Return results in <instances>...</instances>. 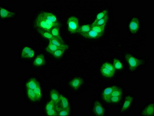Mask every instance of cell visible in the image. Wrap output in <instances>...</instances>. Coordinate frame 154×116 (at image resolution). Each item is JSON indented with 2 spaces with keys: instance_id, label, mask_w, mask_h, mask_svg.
<instances>
[{
  "instance_id": "obj_1",
  "label": "cell",
  "mask_w": 154,
  "mask_h": 116,
  "mask_svg": "<svg viewBox=\"0 0 154 116\" xmlns=\"http://www.w3.org/2000/svg\"><path fill=\"white\" fill-rule=\"evenodd\" d=\"M128 64V67L131 71H134L142 63L143 60L137 59L130 54H127L125 56Z\"/></svg>"
},
{
  "instance_id": "obj_2",
  "label": "cell",
  "mask_w": 154,
  "mask_h": 116,
  "mask_svg": "<svg viewBox=\"0 0 154 116\" xmlns=\"http://www.w3.org/2000/svg\"><path fill=\"white\" fill-rule=\"evenodd\" d=\"M100 71L104 77L111 78L114 75L116 69L113 65L109 63L105 62L102 66Z\"/></svg>"
},
{
  "instance_id": "obj_3",
  "label": "cell",
  "mask_w": 154,
  "mask_h": 116,
  "mask_svg": "<svg viewBox=\"0 0 154 116\" xmlns=\"http://www.w3.org/2000/svg\"><path fill=\"white\" fill-rule=\"evenodd\" d=\"M67 27L69 31L72 34L77 33L79 28V23L78 18L75 16H71L67 21Z\"/></svg>"
},
{
  "instance_id": "obj_4",
  "label": "cell",
  "mask_w": 154,
  "mask_h": 116,
  "mask_svg": "<svg viewBox=\"0 0 154 116\" xmlns=\"http://www.w3.org/2000/svg\"><path fill=\"white\" fill-rule=\"evenodd\" d=\"M35 25L38 29L47 31L50 32L52 29L54 28L52 26L48 25L44 19L39 15L37 16L35 21Z\"/></svg>"
},
{
  "instance_id": "obj_5",
  "label": "cell",
  "mask_w": 154,
  "mask_h": 116,
  "mask_svg": "<svg viewBox=\"0 0 154 116\" xmlns=\"http://www.w3.org/2000/svg\"><path fill=\"white\" fill-rule=\"evenodd\" d=\"M140 27V23L138 18L134 17L132 19L128 25V28L130 33L135 34L138 32Z\"/></svg>"
},
{
  "instance_id": "obj_6",
  "label": "cell",
  "mask_w": 154,
  "mask_h": 116,
  "mask_svg": "<svg viewBox=\"0 0 154 116\" xmlns=\"http://www.w3.org/2000/svg\"><path fill=\"white\" fill-rule=\"evenodd\" d=\"M93 111L95 114L97 116H103L105 113L104 108L98 101H96L94 103Z\"/></svg>"
},
{
  "instance_id": "obj_7",
  "label": "cell",
  "mask_w": 154,
  "mask_h": 116,
  "mask_svg": "<svg viewBox=\"0 0 154 116\" xmlns=\"http://www.w3.org/2000/svg\"><path fill=\"white\" fill-rule=\"evenodd\" d=\"M83 82V80L81 77H76L72 79L69 82V85L72 88L75 90H77L81 87Z\"/></svg>"
},
{
  "instance_id": "obj_8",
  "label": "cell",
  "mask_w": 154,
  "mask_h": 116,
  "mask_svg": "<svg viewBox=\"0 0 154 116\" xmlns=\"http://www.w3.org/2000/svg\"><path fill=\"white\" fill-rule=\"evenodd\" d=\"M116 87H117L113 86L106 88L104 89L103 92L102 96L103 99L107 103L109 102V99L111 97L112 93Z\"/></svg>"
},
{
  "instance_id": "obj_9",
  "label": "cell",
  "mask_w": 154,
  "mask_h": 116,
  "mask_svg": "<svg viewBox=\"0 0 154 116\" xmlns=\"http://www.w3.org/2000/svg\"><path fill=\"white\" fill-rule=\"evenodd\" d=\"M39 14L42 17H44L46 19L49 20L54 23L60 24L56 16L52 13H48V12H42Z\"/></svg>"
},
{
  "instance_id": "obj_10",
  "label": "cell",
  "mask_w": 154,
  "mask_h": 116,
  "mask_svg": "<svg viewBox=\"0 0 154 116\" xmlns=\"http://www.w3.org/2000/svg\"><path fill=\"white\" fill-rule=\"evenodd\" d=\"M15 15V13L14 12L10 11L4 8L1 7L0 16L1 18L9 19L14 17Z\"/></svg>"
},
{
  "instance_id": "obj_11",
  "label": "cell",
  "mask_w": 154,
  "mask_h": 116,
  "mask_svg": "<svg viewBox=\"0 0 154 116\" xmlns=\"http://www.w3.org/2000/svg\"><path fill=\"white\" fill-rule=\"evenodd\" d=\"M45 64V57L44 55L42 54H40L38 55L37 57L35 58L34 60L33 64L35 67H40L44 66Z\"/></svg>"
},
{
  "instance_id": "obj_12",
  "label": "cell",
  "mask_w": 154,
  "mask_h": 116,
  "mask_svg": "<svg viewBox=\"0 0 154 116\" xmlns=\"http://www.w3.org/2000/svg\"><path fill=\"white\" fill-rule=\"evenodd\" d=\"M133 98L131 96H128L126 97L123 104L121 108L122 112H124L128 110L130 107L133 101Z\"/></svg>"
},
{
  "instance_id": "obj_13",
  "label": "cell",
  "mask_w": 154,
  "mask_h": 116,
  "mask_svg": "<svg viewBox=\"0 0 154 116\" xmlns=\"http://www.w3.org/2000/svg\"><path fill=\"white\" fill-rule=\"evenodd\" d=\"M142 115L144 116L154 115V105L150 104L143 110Z\"/></svg>"
},
{
  "instance_id": "obj_14",
  "label": "cell",
  "mask_w": 154,
  "mask_h": 116,
  "mask_svg": "<svg viewBox=\"0 0 154 116\" xmlns=\"http://www.w3.org/2000/svg\"><path fill=\"white\" fill-rule=\"evenodd\" d=\"M60 103L61 107L66 110H70V105L67 98L62 95H60Z\"/></svg>"
},
{
  "instance_id": "obj_15",
  "label": "cell",
  "mask_w": 154,
  "mask_h": 116,
  "mask_svg": "<svg viewBox=\"0 0 154 116\" xmlns=\"http://www.w3.org/2000/svg\"><path fill=\"white\" fill-rule=\"evenodd\" d=\"M51 99L54 101L56 105H58L60 101V95L58 92L55 89H52L50 91Z\"/></svg>"
},
{
  "instance_id": "obj_16",
  "label": "cell",
  "mask_w": 154,
  "mask_h": 116,
  "mask_svg": "<svg viewBox=\"0 0 154 116\" xmlns=\"http://www.w3.org/2000/svg\"><path fill=\"white\" fill-rule=\"evenodd\" d=\"M39 85H40L39 83L37 81L36 79L32 78L26 84V87L27 88L34 90Z\"/></svg>"
},
{
  "instance_id": "obj_17",
  "label": "cell",
  "mask_w": 154,
  "mask_h": 116,
  "mask_svg": "<svg viewBox=\"0 0 154 116\" xmlns=\"http://www.w3.org/2000/svg\"><path fill=\"white\" fill-rule=\"evenodd\" d=\"M38 31L43 37L46 39L48 40L49 41L52 40L54 39H56L52 35V34L50 32L40 29H38Z\"/></svg>"
},
{
  "instance_id": "obj_18",
  "label": "cell",
  "mask_w": 154,
  "mask_h": 116,
  "mask_svg": "<svg viewBox=\"0 0 154 116\" xmlns=\"http://www.w3.org/2000/svg\"><path fill=\"white\" fill-rule=\"evenodd\" d=\"M102 35L96 32L95 31L91 30L87 34L83 35V37L87 38L96 39L101 37Z\"/></svg>"
},
{
  "instance_id": "obj_19",
  "label": "cell",
  "mask_w": 154,
  "mask_h": 116,
  "mask_svg": "<svg viewBox=\"0 0 154 116\" xmlns=\"http://www.w3.org/2000/svg\"><path fill=\"white\" fill-rule=\"evenodd\" d=\"M91 30V25H85L79 27L77 33H79L82 35L87 34L89 31Z\"/></svg>"
},
{
  "instance_id": "obj_20",
  "label": "cell",
  "mask_w": 154,
  "mask_h": 116,
  "mask_svg": "<svg viewBox=\"0 0 154 116\" xmlns=\"http://www.w3.org/2000/svg\"><path fill=\"white\" fill-rule=\"evenodd\" d=\"M49 43L61 48H66L67 49L68 48V45L64 44V42L61 41L57 39H54L50 40Z\"/></svg>"
},
{
  "instance_id": "obj_21",
  "label": "cell",
  "mask_w": 154,
  "mask_h": 116,
  "mask_svg": "<svg viewBox=\"0 0 154 116\" xmlns=\"http://www.w3.org/2000/svg\"><path fill=\"white\" fill-rule=\"evenodd\" d=\"M55 108L58 113V116H69L70 113V110L63 109L61 107L59 108L57 105H56Z\"/></svg>"
},
{
  "instance_id": "obj_22",
  "label": "cell",
  "mask_w": 154,
  "mask_h": 116,
  "mask_svg": "<svg viewBox=\"0 0 154 116\" xmlns=\"http://www.w3.org/2000/svg\"><path fill=\"white\" fill-rule=\"evenodd\" d=\"M60 49H67L66 48H61V47H58V46H56V45H54V44H50V43L46 48V51L51 54H52L53 53H54L56 51Z\"/></svg>"
},
{
  "instance_id": "obj_23",
  "label": "cell",
  "mask_w": 154,
  "mask_h": 116,
  "mask_svg": "<svg viewBox=\"0 0 154 116\" xmlns=\"http://www.w3.org/2000/svg\"><path fill=\"white\" fill-rule=\"evenodd\" d=\"M51 34L52 35L58 40L63 42V41L59 33V27H55L52 29L50 32Z\"/></svg>"
},
{
  "instance_id": "obj_24",
  "label": "cell",
  "mask_w": 154,
  "mask_h": 116,
  "mask_svg": "<svg viewBox=\"0 0 154 116\" xmlns=\"http://www.w3.org/2000/svg\"><path fill=\"white\" fill-rule=\"evenodd\" d=\"M26 93H27V95L28 99L32 102H35L36 100H37L36 96L34 90L27 88Z\"/></svg>"
},
{
  "instance_id": "obj_25",
  "label": "cell",
  "mask_w": 154,
  "mask_h": 116,
  "mask_svg": "<svg viewBox=\"0 0 154 116\" xmlns=\"http://www.w3.org/2000/svg\"><path fill=\"white\" fill-rule=\"evenodd\" d=\"M107 14H108V12L106 10H104L100 12V13H98L96 15V18L95 19V21L93 22L92 24L91 25V26H94L98 21L104 18Z\"/></svg>"
},
{
  "instance_id": "obj_26",
  "label": "cell",
  "mask_w": 154,
  "mask_h": 116,
  "mask_svg": "<svg viewBox=\"0 0 154 116\" xmlns=\"http://www.w3.org/2000/svg\"><path fill=\"white\" fill-rule=\"evenodd\" d=\"M105 26H91V30L95 31L96 32L102 35L105 31Z\"/></svg>"
},
{
  "instance_id": "obj_27",
  "label": "cell",
  "mask_w": 154,
  "mask_h": 116,
  "mask_svg": "<svg viewBox=\"0 0 154 116\" xmlns=\"http://www.w3.org/2000/svg\"><path fill=\"white\" fill-rule=\"evenodd\" d=\"M66 50V49H59L58 50L54 52V53H53L52 55L55 58H57V59H59V58H60L63 57V55H64V52H65Z\"/></svg>"
},
{
  "instance_id": "obj_28",
  "label": "cell",
  "mask_w": 154,
  "mask_h": 116,
  "mask_svg": "<svg viewBox=\"0 0 154 116\" xmlns=\"http://www.w3.org/2000/svg\"><path fill=\"white\" fill-rule=\"evenodd\" d=\"M108 19V14H107L104 18L98 21L94 26H106V24H107Z\"/></svg>"
},
{
  "instance_id": "obj_29",
  "label": "cell",
  "mask_w": 154,
  "mask_h": 116,
  "mask_svg": "<svg viewBox=\"0 0 154 116\" xmlns=\"http://www.w3.org/2000/svg\"><path fill=\"white\" fill-rule=\"evenodd\" d=\"M113 66L115 69L121 70L122 69L123 66L122 63L119 60L117 59H114L113 62Z\"/></svg>"
},
{
  "instance_id": "obj_30",
  "label": "cell",
  "mask_w": 154,
  "mask_h": 116,
  "mask_svg": "<svg viewBox=\"0 0 154 116\" xmlns=\"http://www.w3.org/2000/svg\"><path fill=\"white\" fill-rule=\"evenodd\" d=\"M34 91L36 96L37 100H40L42 98V93L40 85L34 89Z\"/></svg>"
},
{
  "instance_id": "obj_31",
  "label": "cell",
  "mask_w": 154,
  "mask_h": 116,
  "mask_svg": "<svg viewBox=\"0 0 154 116\" xmlns=\"http://www.w3.org/2000/svg\"><path fill=\"white\" fill-rule=\"evenodd\" d=\"M122 93V90L117 87L112 93L111 97H121Z\"/></svg>"
},
{
  "instance_id": "obj_32",
  "label": "cell",
  "mask_w": 154,
  "mask_h": 116,
  "mask_svg": "<svg viewBox=\"0 0 154 116\" xmlns=\"http://www.w3.org/2000/svg\"><path fill=\"white\" fill-rule=\"evenodd\" d=\"M56 105L54 103V101L51 100L48 103L45 107V111H46L48 110H52L55 108Z\"/></svg>"
},
{
  "instance_id": "obj_33",
  "label": "cell",
  "mask_w": 154,
  "mask_h": 116,
  "mask_svg": "<svg viewBox=\"0 0 154 116\" xmlns=\"http://www.w3.org/2000/svg\"><path fill=\"white\" fill-rule=\"evenodd\" d=\"M32 50L29 47H25L23 48L22 51V54H21V57L23 58H25L26 55L28 54L29 52Z\"/></svg>"
},
{
  "instance_id": "obj_34",
  "label": "cell",
  "mask_w": 154,
  "mask_h": 116,
  "mask_svg": "<svg viewBox=\"0 0 154 116\" xmlns=\"http://www.w3.org/2000/svg\"><path fill=\"white\" fill-rule=\"evenodd\" d=\"M121 97H111L110 98L109 102L112 103H117L120 101Z\"/></svg>"
},
{
  "instance_id": "obj_35",
  "label": "cell",
  "mask_w": 154,
  "mask_h": 116,
  "mask_svg": "<svg viewBox=\"0 0 154 116\" xmlns=\"http://www.w3.org/2000/svg\"><path fill=\"white\" fill-rule=\"evenodd\" d=\"M47 116H58V113L55 108L46 111Z\"/></svg>"
},
{
  "instance_id": "obj_36",
  "label": "cell",
  "mask_w": 154,
  "mask_h": 116,
  "mask_svg": "<svg viewBox=\"0 0 154 116\" xmlns=\"http://www.w3.org/2000/svg\"><path fill=\"white\" fill-rule=\"evenodd\" d=\"M35 56V51L33 50H31L29 52L28 54L26 55V57H25V59H32L34 58Z\"/></svg>"
}]
</instances>
